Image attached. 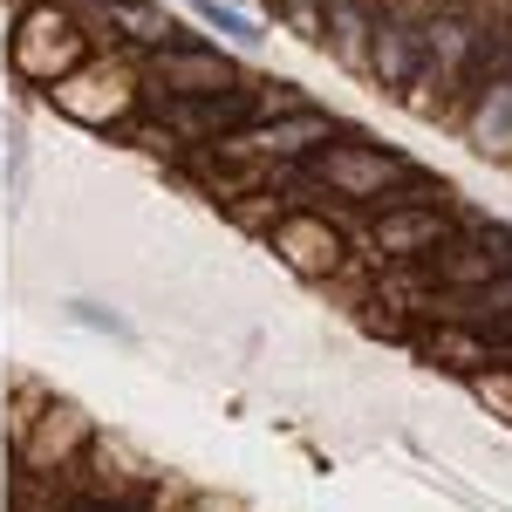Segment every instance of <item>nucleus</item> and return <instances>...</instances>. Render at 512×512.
Listing matches in <instances>:
<instances>
[{"label": "nucleus", "instance_id": "f257e3e1", "mask_svg": "<svg viewBox=\"0 0 512 512\" xmlns=\"http://www.w3.org/2000/svg\"><path fill=\"white\" fill-rule=\"evenodd\" d=\"M294 171H301L321 198H342V205H362V212H376V205H390V198H410V192H451V185H437L417 158H403L396 144L369 137V130L328 137L315 158H301Z\"/></svg>", "mask_w": 512, "mask_h": 512}, {"label": "nucleus", "instance_id": "f03ea898", "mask_svg": "<svg viewBox=\"0 0 512 512\" xmlns=\"http://www.w3.org/2000/svg\"><path fill=\"white\" fill-rule=\"evenodd\" d=\"M96 417L82 410L76 396L48 390V383H14V410H7V437H14V465L28 478H48V485H69L76 465L96 444Z\"/></svg>", "mask_w": 512, "mask_h": 512}, {"label": "nucleus", "instance_id": "7ed1b4c3", "mask_svg": "<svg viewBox=\"0 0 512 512\" xmlns=\"http://www.w3.org/2000/svg\"><path fill=\"white\" fill-rule=\"evenodd\" d=\"M41 96H48V110L62 123L110 137V130H130L137 110H144V69H137L130 55H89L82 69H69L62 82H48Z\"/></svg>", "mask_w": 512, "mask_h": 512}, {"label": "nucleus", "instance_id": "20e7f679", "mask_svg": "<svg viewBox=\"0 0 512 512\" xmlns=\"http://www.w3.org/2000/svg\"><path fill=\"white\" fill-rule=\"evenodd\" d=\"M89 55H96L89 21H82L76 7H55V0L21 7V21H14V35H7V69H14V82H28V89L62 82L69 69H82Z\"/></svg>", "mask_w": 512, "mask_h": 512}, {"label": "nucleus", "instance_id": "39448f33", "mask_svg": "<svg viewBox=\"0 0 512 512\" xmlns=\"http://www.w3.org/2000/svg\"><path fill=\"white\" fill-rule=\"evenodd\" d=\"M144 96L151 103H171V96H219V89H239L253 82V69L239 62V48L205 35H171L164 48H144Z\"/></svg>", "mask_w": 512, "mask_h": 512}, {"label": "nucleus", "instance_id": "423d86ee", "mask_svg": "<svg viewBox=\"0 0 512 512\" xmlns=\"http://www.w3.org/2000/svg\"><path fill=\"white\" fill-rule=\"evenodd\" d=\"M260 233H267V253H274L287 274L315 280V287H328V280L349 274V233H342V219H328L321 205L280 198V212L260 226Z\"/></svg>", "mask_w": 512, "mask_h": 512}, {"label": "nucleus", "instance_id": "0eeeda50", "mask_svg": "<svg viewBox=\"0 0 512 512\" xmlns=\"http://www.w3.org/2000/svg\"><path fill=\"white\" fill-rule=\"evenodd\" d=\"M362 239H369V260H383V267H424L451 239V192H410L376 205Z\"/></svg>", "mask_w": 512, "mask_h": 512}, {"label": "nucleus", "instance_id": "6e6552de", "mask_svg": "<svg viewBox=\"0 0 512 512\" xmlns=\"http://www.w3.org/2000/svg\"><path fill=\"white\" fill-rule=\"evenodd\" d=\"M158 465L130 444V437H117V431H96V444H89V458L76 465V492H103V499H130V506H144L151 492H158Z\"/></svg>", "mask_w": 512, "mask_h": 512}, {"label": "nucleus", "instance_id": "1a4fd4ad", "mask_svg": "<svg viewBox=\"0 0 512 512\" xmlns=\"http://www.w3.org/2000/svg\"><path fill=\"white\" fill-rule=\"evenodd\" d=\"M458 137L485 164H512V69H485L458 103Z\"/></svg>", "mask_w": 512, "mask_h": 512}, {"label": "nucleus", "instance_id": "9d476101", "mask_svg": "<svg viewBox=\"0 0 512 512\" xmlns=\"http://www.w3.org/2000/svg\"><path fill=\"white\" fill-rule=\"evenodd\" d=\"M362 76L376 82L383 96L403 103V89L424 76V28L403 14V7H376V28H369V62Z\"/></svg>", "mask_w": 512, "mask_h": 512}, {"label": "nucleus", "instance_id": "9b49d317", "mask_svg": "<svg viewBox=\"0 0 512 512\" xmlns=\"http://www.w3.org/2000/svg\"><path fill=\"white\" fill-rule=\"evenodd\" d=\"M369 28H376V0H328V21H321V48L362 76V62H369Z\"/></svg>", "mask_w": 512, "mask_h": 512}, {"label": "nucleus", "instance_id": "f8f14e48", "mask_svg": "<svg viewBox=\"0 0 512 512\" xmlns=\"http://www.w3.org/2000/svg\"><path fill=\"white\" fill-rule=\"evenodd\" d=\"M192 21H198V28H205L212 41H226V48H246V55L267 41V35H260V21H253L239 0H192Z\"/></svg>", "mask_w": 512, "mask_h": 512}, {"label": "nucleus", "instance_id": "ddd939ff", "mask_svg": "<svg viewBox=\"0 0 512 512\" xmlns=\"http://www.w3.org/2000/svg\"><path fill=\"white\" fill-rule=\"evenodd\" d=\"M424 355L444 362V369H458V376H472L492 362V342L478 335V328H458V321H437V335H424Z\"/></svg>", "mask_w": 512, "mask_h": 512}, {"label": "nucleus", "instance_id": "4468645a", "mask_svg": "<svg viewBox=\"0 0 512 512\" xmlns=\"http://www.w3.org/2000/svg\"><path fill=\"white\" fill-rule=\"evenodd\" d=\"M144 512H233L219 492H198V485H178V478H158V492L144 499Z\"/></svg>", "mask_w": 512, "mask_h": 512}, {"label": "nucleus", "instance_id": "2eb2a0df", "mask_svg": "<svg viewBox=\"0 0 512 512\" xmlns=\"http://www.w3.org/2000/svg\"><path fill=\"white\" fill-rule=\"evenodd\" d=\"M465 383H472V396L485 403V410H492V417H506V424H512V369L485 362V369H472Z\"/></svg>", "mask_w": 512, "mask_h": 512}, {"label": "nucleus", "instance_id": "dca6fc26", "mask_svg": "<svg viewBox=\"0 0 512 512\" xmlns=\"http://www.w3.org/2000/svg\"><path fill=\"white\" fill-rule=\"evenodd\" d=\"M274 21L280 28H294V35L321 48V21H328V0H274Z\"/></svg>", "mask_w": 512, "mask_h": 512}, {"label": "nucleus", "instance_id": "f3484780", "mask_svg": "<svg viewBox=\"0 0 512 512\" xmlns=\"http://www.w3.org/2000/svg\"><path fill=\"white\" fill-rule=\"evenodd\" d=\"M69 321L89 328V335H110V342H137V328H130L117 308H103V301H69Z\"/></svg>", "mask_w": 512, "mask_h": 512}, {"label": "nucleus", "instance_id": "a211bd4d", "mask_svg": "<svg viewBox=\"0 0 512 512\" xmlns=\"http://www.w3.org/2000/svg\"><path fill=\"white\" fill-rule=\"evenodd\" d=\"M55 512H144V506H130V499H103V492H76V485H69Z\"/></svg>", "mask_w": 512, "mask_h": 512}]
</instances>
